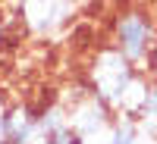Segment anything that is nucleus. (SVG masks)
I'll return each mask as SVG.
<instances>
[{"mask_svg":"<svg viewBox=\"0 0 157 144\" xmlns=\"http://www.w3.org/2000/svg\"><path fill=\"white\" fill-rule=\"evenodd\" d=\"M141 69H135L113 44H101L94 54L88 57V66H85V88L91 94H98L104 103L113 107L120 103V97L126 94V88L132 85V78L138 75Z\"/></svg>","mask_w":157,"mask_h":144,"instance_id":"obj_1","label":"nucleus"},{"mask_svg":"<svg viewBox=\"0 0 157 144\" xmlns=\"http://www.w3.org/2000/svg\"><path fill=\"white\" fill-rule=\"evenodd\" d=\"M154 41H157V28H154V19L145 9H123V13H116V19L110 25V44L120 50L135 69L145 72L148 57L154 50Z\"/></svg>","mask_w":157,"mask_h":144,"instance_id":"obj_2","label":"nucleus"},{"mask_svg":"<svg viewBox=\"0 0 157 144\" xmlns=\"http://www.w3.org/2000/svg\"><path fill=\"white\" fill-rule=\"evenodd\" d=\"M16 16L32 38H50L69 22L72 0H16Z\"/></svg>","mask_w":157,"mask_h":144,"instance_id":"obj_3","label":"nucleus"},{"mask_svg":"<svg viewBox=\"0 0 157 144\" xmlns=\"http://www.w3.org/2000/svg\"><path fill=\"white\" fill-rule=\"evenodd\" d=\"M38 141V103L19 100L6 110V144H32Z\"/></svg>","mask_w":157,"mask_h":144,"instance_id":"obj_4","label":"nucleus"},{"mask_svg":"<svg viewBox=\"0 0 157 144\" xmlns=\"http://www.w3.org/2000/svg\"><path fill=\"white\" fill-rule=\"evenodd\" d=\"M10 47V28H6V16H0V54Z\"/></svg>","mask_w":157,"mask_h":144,"instance_id":"obj_5","label":"nucleus"}]
</instances>
